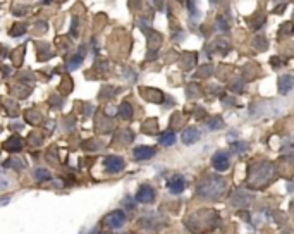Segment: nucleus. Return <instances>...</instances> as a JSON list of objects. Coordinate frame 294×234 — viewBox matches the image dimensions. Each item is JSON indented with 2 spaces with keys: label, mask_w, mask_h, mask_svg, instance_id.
<instances>
[{
  "label": "nucleus",
  "mask_w": 294,
  "mask_h": 234,
  "mask_svg": "<svg viewBox=\"0 0 294 234\" xmlns=\"http://www.w3.org/2000/svg\"><path fill=\"white\" fill-rule=\"evenodd\" d=\"M9 165H18L19 171H21V169H24V162L18 160V158H9V160L4 164V167H9Z\"/></svg>",
  "instance_id": "nucleus-22"
},
{
  "label": "nucleus",
  "mask_w": 294,
  "mask_h": 234,
  "mask_svg": "<svg viewBox=\"0 0 294 234\" xmlns=\"http://www.w3.org/2000/svg\"><path fill=\"white\" fill-rule=\"evenodd\" d=\"M4 146H5V150L9 152H19L22 148V141L19 136H12V138H9L7 141L4 143Z\"/></svg>",
  "instance_id": "nucleus-15"
},
{
  "label": "nucleus",
  "mask_w": 294,
  "mask_h": 234,
  "mask_svg": "<svg viewBox=\"0 0 294 234\" xmlns=\"http://www.w3.org/2000/svg\"><path fill=\"white\" fill-rule=\"evenodd\" d=\"M103 165H105L107 172H110V174H117V172H120L124 167H126V160H124L122 157H119V155H110V157L105 158Z\"/></svg>",
  "instance_id": "nucleus-8"
},
{
  "label": "nucleus",
  "mask_w": 294,
  "mask_h": 234,
  "mask_svg": "<svg viewBox=\"0 0 294 234\" xmlns=\"http://www.w3.org/2000/svg\"><path fill=\"white\" fill-rule=\"evenodd\" d=\"M201 138V133L198 128H195V126H191V128H186L184 131H182L181 135V141L184 143V145H195V143H198Z\"/></svg>",
  "instance_id": "nucleus-11"
},
{
  "label": "nucleus",
  "mask_w": 294,
  "mask_h": 234,
  "mask_svg": "<svg viewBox=\"0 0 294 234\" xmlns=\"http://www.w3.org/2000/svg\"><path fill=\"white\" fill-rule=\"evenodd\" d=\"M248 148H250L248 141H241V139H237V141H233V143H231V150H233V154H236V155L244 154V152H246Z\"/></svg>",
  "instance_id": "nucleus-17"
},
{
  "label": "nucleus",
  "mask_w": 294,
  "mask_h": 234,
  "mask_svg": "<svg viewBox=\"0 0 294 234\" xmlns=\"http://www.w3.org/2000/svg\"><path fill=\"white\" fill-rule=\"evenodd\" d=\"M277 176L275 165L270 162H260V164L251 165L250 172H248V186L253 190H260V188L269 186Z\"/></svg>",
  "instance_id": "nucleus-3"
},
{
  "label": "nucleus",
  "mask_w": 294,
  "mask_h": 234,
  "mask_svg": "<svg viewBox=\"0 0 294 234\" xmlns=\"http://www.w3.org/2000/svg\"><path fill=\"white\" fill-rule=\"evenodd\" d=\"M122 201H126V205L129 207V209H135V203H133V201H131L129 198H126V200H122Z\"/></svg>",
  "instance_id": "nucleus-26"
},
{
  "label": "nucleus",
  "mask_w": 294,
  "mask_h": 234,
  "mask_svg": "<svg viewBox=\"0 0 294 234\" xmlns=\"http://www.w3.org/2000/svg\"><path fill=\"white\" fill-rule=\"evenodd\" d=\"M220 224V217L217 212L210 209H201L198 212L191 214L186 219V227L189 229V233L193 234H205L214 231L215 227Z\"/></svg>",
  "instance_id": "nucleus-1"
},
{
  "label": "nucleus",
  "mask_w": 294,
  "mask_h": 234,
  "mask_svg": "<svg viewBox=\"0 0 294 234\" xmlns=\"http://www.w3.org/2000/svg\"><path fill=\"white\" fill-rule=\"evenodd\" d=\"M119 116L122 117L124 121H129L131 117H133V107H131L129 102H122L119 107Z\"/></svg>",
  "instance_id": "nucleus-19"
},
{
  "label": "nucleus",
  "mask_w": 294,
  "mask_h": 234,
  "mask_svg": "<svg viewBox=\"0 0 294 234\" xmlns=\"http://www.w3.org/2000/svg\"><path fill=\"white\" fill-rule=\"evenodd\" d=\"M83 60H84V52H78L76 55H73V57L69 58V62H67V69L69 71L78 69V67L83 64Z\"/></svg>",
  "instance_id": "nucleus-16"
},
{
  "label": "nucleus",
  "mask_w": 294,
  "mask_h": 234,
  "mask_svg": "<svg viewBox=\"0 0 294 234\" xmlns=\"http://www.w3.org/2000/svg\"><path fill=\"white\" fill-rule=\"evenodd\" d=\"M253 193H250L248 190H236L231 196V205L236 209H246L248 205L253 201Z\"/></svg>",
  "instance_id": "nucleus-4"
},
{
  "label": "nucleus",
  "mask_w": 294,
  "mask_h": 234,
  "mask_svg": "<svg viewBox=\"0 0 294 234\" xmlns=\"http://www.w3.org/2000/svg\"><path fill=\"white\" fill-rule=\"evenodd\" d=\"M207 126H208V129L210 131H218V129H222L224 128V121H222L220 117H210L207 121Z\"/></svg>",
  "instance_id": "nucleus-20"
},
{
  "label": "nucleus",
  "mask_w": 294,
  "mask_h": 234,
  "mask_svg": "<svg viewBox=\"0 0 294 234\" xmlns=\"http://www.w3.org/2000/svg\"><path fill=\"white\" fill-rule=\"evenodd\" d=\"M212 167L217 172H225L229 167H231V158H229L227 152H217L212 157Z\"/></svg>",
  "instance_id": "nucleus-7"
},
{
  "label": "nucleus",
  "mask_w": 294,
  "mask_h": 234,
  "mask_svg": "<svg viewBox=\"0 0 294 234\" xmlns=\"http://www.w3.org/2000/svg\"><path fill=\"white\" fill-rule=\"evenodd\" d=\"M287 190H289L291 193H293V191H294V184H287Z\"/></svg>",
  "instance_id": "nucleus-27"
},
{
  "label": "nucleus",
  "mask_w": 294,
  "mask_h": 234,
  "mask_svg": "<svg viewBox=\"0 0 294 234\" xmlns=\"http://www.w3.org/2000/svg\"><path fill=\"white\" fill-rule=\"evenodd\" d=\"M293 90H294V76L293 74H282L279 78V92L282 95H287Z\"/></svg>",
  "instance_id": "nucleus-13"
},
{
  "label": "nucleus",
  "mask_w": 294,
  "mask_h": 234,
  "mask_svg": "<svg viewBox=\"0 0 294 234\" xmlns=\"http://www.w3.org/2000/svg\"><path fill=\"white\" fill-rule=\"evenodd\" d=\"M71 35L78 37V16H73V24H71Z\"/></svg>",
  "instance_id": "nucleus-25"
},
{
  "label": "nucleus",
  "mask_w": 294,
  "mask_h": 234,
  "mask_svg": "<svg viewBox=\"0 0 294 234\" xmlns=\"http://www.w3.org/2000/svg\"><path fill=\"white\" fill-rule=\"evenodd\" d=\"M188 7H189V14H191L195 19L198 18V7H196V0H189Z\"/></svg>",
  "instance_id": "nucleus-23"
},
{
  "label": "nucleus",
  "mask_w": 294,
  "mask_h": 234,
  "mask_svg": "<svg viewBox=\"0 0 294 234\" xmlns=\"http://www.w3.org/2000/svg\"><path fill=\"white\" fill-rule=\"evenodd\" d=\"M157 150L153 146H146V145H139L133 150V155H135L136 160H148V158L155 157Z\"/></svg>",
  "instance_id": "nucleus-12"
},
{
  "label": "nucleus",
  "mask_w": 294,
  "mask_h": 234,
  "mask_svg": "<svg viewBox=\"0 0 294 234\" xmlns=\"http://www.w3.org/2000/svg\"><path fill=\"white\" fill-rule=\"evenodd\" d=\"M227 191V181L218 174H207L196 186V193L203 200H218Z\"/></svg>",
  "instance_id": "nucleus-2"
},
{
  "label": "nucleus",
  "mask_w": 294,
  "mask_h": 234,
  "mask_svg": "<svg viewBox=\"0 0 294 234\" xmlns=\"http://www.w3.org/2000/svg\"><path fill=\"white\" fill-rule=\"evenodd\" d=\"M167 188L169 191H171L172 195H181L182 191L186 190V179H184V176H172L171 179L167 181Z\"/></svg>",
  "instance_id": "nucleus-10"
},
{
  "label": "nucleus",
  "mask_w": 294,
  "mask_h": 234,
  "mask_svg": "<svg viewBox=\"0 0 294 234\" xmlns=\"http://www.w3.org/2000/svg\"><path fill=\"white\" fill-rule=\"evenodd\" d=\"M215 24H217V29L220 31V33H229V24L222 16H218L217 21H215Z\"/></svg>",
  "instance_id": "nucleus-21"
},
{
  "label": "nucleus",
  "mask_w": 294,
  "mask_h": 234,
  "mask_svg": "<svg viewBox=\"0 0 294 234\" xmlns=\"http://www.w3.org/2000/svg\"><path fill=\"white\" fill-rule=\"evenodd\" d=\"M22 33H24V26H14L11 31L12 37H21Z\"/></svg>",
  "instance_id": "nucleus-24"
},
{
  "label": "nucleus",
  "mask_w": 294,
  "mask_h": 234,
  "mask_svg": "<svg viewBox=\"0 0 294 234\" xmlns=\"http://www.w3.org/2000/svg\"><path fill=\"white\" fill-rule=\"evenodd\" d=\"M176 141H177V136H176V133L172 129H167L165 133H162L158 138V143L162 146H172Z\"/></svg>",
  "instance_id": "nucleus-14"
},
{
  "label": "nucleus",
  "mask_w": 294,
  "mask_h": 234,
  "mask_svg": "<svg viewBox=\"0 0 294 234\" xmlns=\"http://www.w3.org/2000/svg\"><path fill=\"white\" fill-rule=\"evenodd\" d=\"M126 220L127 217L122 210H114V212H110L109 215L105 217V224L110 229H120V227L126 224Z\"/></svg>",
  "instance_id": "nucleus-9"
},
{
  "label": "nucleus",
  "mask_w": 294,
  "mask_h": 234,
  "mask_svg": "<svg viewBox=\"0 0 294 234\" xmlns=\"http://www.w3.org/2000/svg\"><path fill=\"white\" fill-rule=\"evenodd\" d=\"M33 176H35V179L40 181V183H45V181H50V179H52V174L47 171V169H43V167L35 169V172H33Z\"/></svg>",
  "instance_id": "nucleus-18"
},
{
  "label": "nucleus",
  "mask_w": 294,
  "mask_h": 234,
  "mask_svg": "<svg viewBox=\"0 0 294 234\" xmlns=\"http://www.w3.org/2000/svg\"><path fill=\"white\" fill-rule=\"evenodd\" d=\"M251 112H253L255 117H260V116H274V114H280L282 110H280L279 107H277V103H274V102H261V103L253 105Z\"/></svg>",
  "instance_id": "nucleus-5"
},
{
  "label": "nucleus",
  "mask_w": 294,
  "mask_h": 234,
  "mask_svg": "<svg viewBox=\"0 0 294 234\" xmlns=\"http://www.w3.org/2000/svg\"><path fill=\"white\" fill-rule=\"evenodd\" d=\"M155 196H157V193H155V190H153L150 184H141V186L138 188V191H136V201H139V203H145V205H148V203H153L155 201Z\"/></svg>",
  "instance_id": "nucleus-6"
}]
</instances>
